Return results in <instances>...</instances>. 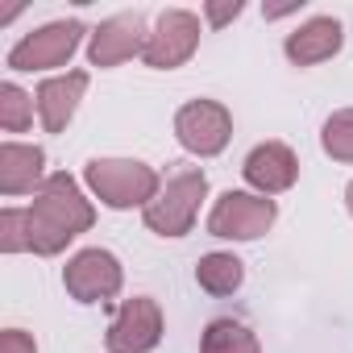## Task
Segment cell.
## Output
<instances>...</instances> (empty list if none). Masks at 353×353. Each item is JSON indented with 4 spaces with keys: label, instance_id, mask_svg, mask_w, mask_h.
I'll return each mask as SVG.
<instances>
[{
    "label": "cell",
    "instance_id": "cell-11",
    "mask_svg": "<svg viewBox=\"0 0 353 353\" xmlns=\"http://www.w3.org/2000/svg\"><path fill=\"white\" fill-rule=\"evenodd\" d=\"M83 88V79L75 75L71 83H50L46 92H42V108H46V121H50V129H59L63 125V117H71V108H75V92Z\"/></svg>",
    "mask_w": 353,
    "mask_h": 353
},
{
    "label": "cell",
    "instance_id": "cell-3",
    "mask_svg": "<svg viewBox=\"0 0 353 353\" xmlns=\"http://www.w3.org/2000/svg\"><path fill=\"white\" fill-rule=\"evenodd\" d=\"M225 133H229V121L216 104H192L179 112V137L188 150H200V154H212L225 145Z\"/></svg>",
    "mask_w": 353,
    "mask_h": 353
},
{
    "label": "cell",
    "instance_id": "cell-4",
    "mask_svg": "<svg viewBox=\"0 0 353 353\" xmlns=\"http://www.w3.org/2000/svg\"><path fill=\"white\" fill-rule=\"evenodd\" d=\"M158 341V312L145 303V299H137V303H129L125 307V316L112 324V332H108V345L117 349V353H137V349H150Z\"/></svg>",
    "mask_w": 353,
    "mask_h": 353
},
{
    "label": "cell",
    "instance_id": "cell-5",
    "mask_svg": "<svg viewBox=\"0 0 353 353\" xmlns=\"http://www.w3.org/2000/svg\"><path fill=\"white\" fill-rule=\"evenodd\" d=\"M79 34H83V30H79L75 21L42 30L38 38H30L26 46H17V50H13V67H42V63H59L63 54H71V46H75V38H79Z\"/></svg>",
    "mask_w": 353,
    "mask_h": 353
},
{
    "label": "cell",
    "instance_id": "cell-6",
    "mask_svg": "<svg viewBox=\"0 0 353 353\" xmlns=\"http://www.w3.org/2000/svg\"><path fill=\"white\" fill-rule=\"evenodd\" d=\"M245 174H250V183L274 192V188H287V183L295 179V162H291V154H287L283 145H262V150L250 154Z\"/></svg>",
    "mask_w": 353,
    "mask_h": 353
},
{
    "label": "cell",
    "instance_id": "cell-9",
    "mask_svg": "<svg viewBox=\"0 0 353 353\" xmlns=\"http://www.w3.org/2000/svg\"><path fill=\"white\" fill-rule=\"evenodd\" d=\"M200 283L208 287V291H233L237 283H241V262L237 258H225V254H212V258H204V266H200Z\"/></svg>",
    "mask_w": 353,
    "mask_h": 353
},
{
    "label": "cell",
    "instance_id": "cell-2",
    "mask_svg": "<svg viewBox=\"0 0 353 353\" xmlns=\"http://www.w3.org/2000/svg\"><path fill=\"white\" fill-rule=\"evenodd\" d=\"M270 216H274V208L266 200H250V196H233L229 192L225 204L212 216V229L221 237H258L270 225Z\"/></svg>",
    "mask_w": 353,
    "mask_h": 353
},
{
    "label": "cell",
    "instance_id": "cell-10",
    "mask_svg": "<svg viewBox=\"0 0 353 353\" xmlns=\"http://www.w3.org/2000/svg\"><path fill=\"white\" fill-rule=\"evenodd\" d=\"M204 353H254V341L245 336L241 324H233V320H216V324L208 328V345H204Z\"/></svg>",
    "mask_w": 353,
    "mask_h": 353
},
{
    "label": "cell",
    "instance_id": "cell-8",
    "mask_svg": "<svg viewBox=\"0 0 353 353\" xmlns=\"http://www.w3.org/2000/svg\"><path fill=\"white\" fill-rule=\"evenodd\" d=\"M137 30H141V26H133V30H129V21H112L104 34H96L92 63H112V59L129 54V50L137 46Z\"/></svg>",
    "mask_w": 353,
    "mask_h": 353
},
{
    "label": "cell",
    "instance_id": "cell-13",
    "mask_svg": "<svg viewBox=\"0 0 353 353\" xmlns=\"http://www.w3.org/2000/svg\"><path fill=\"white\" fill-rule=\"evenodd\" d=\"M349 208H353V188H349Z\"/></svg>",
    "mask_w": 353,
    "mask_h": 353
},
{
    "label": "cell",
    "instance_id": "cell-12",
    "mask_svg": "<svg viewBox=\"0 0 353 353\" xmlns=\"http://www.w3.org/2000/svg\"><path fill=\"white\" fill-rule=\"evenodd\" d=\"M324 141H328V150H332V154L353 158V112H349V117H336V121L328 125Z\"/></svg>",
    "mask_w": 353,
    "mask_h": 353
},
{
    "label": "cell",
    "instance_id": "cell-7",
    "mask_svg": "<svg viewBox=\"0 0 353 353\" xmlns=\"http://www.w3.org/2000/svg\"><path fill=\"white\" fill-rule=\"evenodd\" d=\"M336 46H341V26H336V21H312V26H303V30L287 42V54L299 59V63H316V59L332 54Z\"/></svg>",
    "mask_w": 353,
    "mask_h": 353
},
{
    "label": "cell",
    "instance_id": "cell-1",
    "mask_svg": "<svg viewBox=\"0 0 353 353\" xmlns=\"http://www.w3.org/2000/svg\"><path fill=\"white\" fill-rule=\"evenodd\" d=\"M88 174H92L96 192H104V200L117 204V208L133 204L137 196H145V192L154 188V174L141 170L137 162H92Z\"/></svg>",
    "mask_w": 353,
    "mask_h": 353
}]
</instances>
